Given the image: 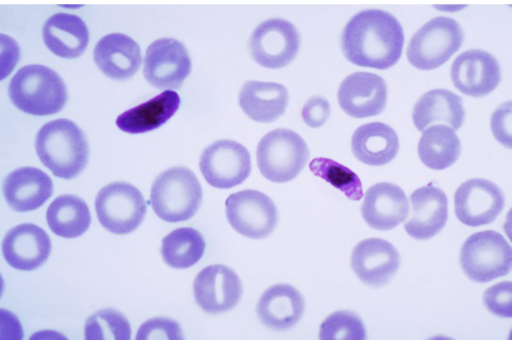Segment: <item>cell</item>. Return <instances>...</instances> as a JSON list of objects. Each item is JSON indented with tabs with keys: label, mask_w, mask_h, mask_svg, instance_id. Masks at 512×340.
I'll return each mask as SVG.
<instances>
[{
	"label": "cell",
	"mask_w": 512,
	"mask_h": 340,
	"mask_svg": "<svg viewBox=\"0 0 512 340\" xmlns=\"http://www.w3.org/2000/svg\"><path fill=\"white\" fill-rule=\"evenodd\" d=\"M341 45L346 60L352 64L388 70L402 57L405 32L391 13L366 10L353 16L345 25Z\"/></svg>",
	"instance_id": "6da1fadb"
},
{
	"label": "cell",
	"mask_w": 512,
	"mask_h": 340,
	"mask_svg": "<svg viewBox=\"0 0 512 340\" xmlns=\"http://www.w3.org/2000/svg\"><path fill=\"white\" fill-rule=\"evenodd\" d=\"M36 154L43 165L60 179H75L84 172L89 161L85 133L70 119L48 122L39 130Z\"/></svg>",
	"instance_id": "7a4b0ae2"
},
{
	"label": "cell",
	"mask_w": 512,
	"mask_h": 340,
	"mask_svg": "<svg viewBox=\"0 0 512 340\" xmlns=\"http://www.w3.org/2000/svg\"><path fill=\"white\" fill-rule=\"evenodd\" d=\"M10 99L25 114L46 117L66 107L68 94L63 78L45 65H27L14 75Z\"/></svg>",
	"instance_id": "3957f363"
},
{
	"label": "cell",
	"mask_w": 512,
	"mask_h": 340,
	"mask_svg": "<svg viewBox=\"0 0 512 340\" xmlns=\"http://www.w3.org/2000/svg\"><path fill=\"white\" fill-rule=\"evenodd\" d=\"M201 202L203 187L193 170L185 166L165 170L151 187L150 204L164 222H186L196 215Z\"/></svg>",
	"instance_id": "277c9868"
},
{
	"label": "cell",
	"mask_w": 512,
	"mask_h": 340,
	"mask_svg": "<svg viewBox=\"0 0 512 340\" xmlns=\"http://www.w3.org/2000/svg\"><path fill=\"white\" fill-rule=\"evenodd\" d=\"M310 158L309 147L298 133L276 129L263 136L256 150L258 168L273 183H288L298 177Z\"/></svg>",
	"instance_id": "5b68a950"
},
{
	"label": "cell",
	"mask_w": 512,
	"mask_h": 340,
	"mask_svg": "<svg viewBox=\"0 0 512 340\" xmlns=\"http://www.w3.org/2000/svg\"><path fill=\"white\" fill-rule=\"evenodd\" d=\"M463 42L464 31L456 20L436 17L413 35L407 59L417 70H436L459 52Z\"/></svg>",
	"instance_id": "8992f818"
},
{
	"label": "cell",
	"mask_w": 512,
	"mask_h": 340,
	"mask_svg": "<svg viewBox=\"0 0 512 340\" xmlns=\"http://www.w3.org/2000/svg\"><path fill=\"white\" fill-rule=\"evenodd\" d=\"M460 264L471 281L485 284L507 276L512 267V249L497 231L472 234L460 252Z\"/></svg>",
	"instance_id": "52a82bcc"
},
{
	"label": "cell",
	"mask_w": 512,
	"mask_h": 340,
	"mask_svg": "<svg viewBox=\"0 0 512 340\" xmlns=\"http://www.w3.org/2000/svg\"><path fill=\"white\" fill-rule=\"evenodd\" d=\"M146 213V200L139 188L132 184L111 183L97 194V219L110 233L117 235L133 233L143 223Z\"/></svg>",
	"instance_id": "ba28073f"
},
{
	"label": "cell",
	"mask_w": 512,
	"mask_h": 340,
	"mask_svg": "<svg viewBox=\"0 0 512 340\" xmlns=\"http://www.w3.org/2000/svg\"><path fill=\"white\" fill-rule=\"evenodd\" d=\"M301 46V36L294 24L283 18L263 21L252 32L248 49L256 64L277 70L295 60Z\"/></svg>",
	"instance_id": "9c48e42d"
},
{
	"label": "cell",
	"mask_w": 512,
	"mask_h": 340,
	"mask_svg": "<svg viewBox=\"0 0 512 340\" xmlns=\"http://www.w3.org/2000/svg\"><path fill=\"white\" fill-rule=\"evenodd\" d=\"M226 216L237 233L252 240L268 238L279 222L276 204L268 195L243 190L226 200Z\"/></svg>",
	"instance_id": "30bf717a"
},
{
	"label": "cell",
	"mask_w": 512,
	"mask_h": 340,
	"mask_svg": "<svg viewBox=\"0 0 512 340\" xmlns=\"http://www.w3.org/2000/svg\"><path fill=\"white\" fill-rule=\"evenodd\" d=\"M200 169L212 187L229 190L240 186L251 175L250 151L237 141H215L201 155Z\"/></svg>",
	"instance_id": "8fae6325"
},
{
	"label": "cell",
	"mask_w": 512,
	"mask_h": 340,
	"mask_svg": "<svg viewBox=\"0 0 512 340\" xmlns=\"http://www.w3.org/2000/svg\"><path fill=\"white\" fill-rule=\"evenodd\" d=\"M191 72L190 54L182 42L162 38L151 43L144 57L143 74L154 88L179 89Z\"/></svg>",
	"instance_id": "7c38bea8"
},
{
	"label": "cell",
	"mask_w": 512,
	"mask_h": 340,
	"mask_svg": "<svg viewBox=\"0 0 512 340\" xmlns=\"http://www.w3.org/2000/svg\"><path fill=\"white\" fill-rule=\"evenodd\" d=\"M506 205L503 190L486 179L461 184L454 195V212L465 226H486L495 222Z\"/></svg>",
	"instance_id": "4fadbf2b"
},
{
	"label": "cell",
	"mask_w": 512,
	"mask_h": 340,
	"mask_svg": "<svg viewBox=\"0 0 512 340\" xmlns=\"http://www.w3.org/2000/svg\"><path fill=\"white\" fill-rule=\"evenodd\" d=\"M193 294L201 310L222 314L239 305L243 285L236 271L223 264L205 267L194 280Z\"/></svg>",
	"instance_id": "5bb4252c"
},
{
	"label": "cell",
	"mask_w": 512,
	"mask_h": 340,
	"mask_svg": "<svg viewBox=\"0 0 512 340\" xmlns=\"http://www.w3.org/2000/svg\"><path fill=\"white\" fill-rule=\"evenodd\" d=\"M387 82L380 75L355 72L341 83L338 103L352 118H369L382 114L387 107Z\"/></svg>",
	"instance_id": "9a60e30c"
},
{
	"label": "cell",
	"mask_w": 512,
	"mask_h": 340,
	"mask_svg": "<svg viewBox=\"0 0 512 340\" xmlns=\"http://www.w3.org/2000/svg\"><path fill=\"white\" fill-rule=\"evenodd\" d=\"M452 81L465 96L477 99L488 96L495 92L501 82L499 61L483 50H468L454 61Z\"/></svg>",
	"instance_id": "2e32d148"
},
{
	"label": "cell",
	"mask_w": 512,
	"mask_h": 340,
	"mask_svg": "<svg viewBox=\"0 0 512 340\" xmlns=\"http://www.w3.org/2000/svg\"><path fill=\"white\" fill-rule=\"evenodd\" d=\"M351 266L363 284L381 288L398 273L400 255L391 242L369 238L359 242L353 249Z\"/></svg>",
	"instance_id": "e0dca14e"
},
{
	"label": "cell",
	"mask_w": 512,
	"mask_h": 340,
	"mask_svg": "<svg viewBox=\"0 0 512 340\" xmlns=\"http://www.w3.org/2000/svg\"><path fill=\"white\" fill-rule=\"evenodd\" d=\"M411 215L405 220L406 233L418 241L434 238L445 229L449 216V201L445 191L428 184L417 188L410 197Z\"/></svg>",
	"instance_id": "ac0fdd59"
},
{
	"label": "cell",
	"mask_w": 512,
	"mask_h": 340,
	"mask_svg": "<svg viewBox=\"0 0 512 340\" xmlns=\"http://www.w3.org/2000/svg\"><path fill=\"white\" fill-rule=\"evenodd\" d=\"M2 248L6 262L14 269L34 271L49 259L52 241L41 227L25 223L7 231Z\"/></svg>",
	"instance_id": "d6986e66"
},
{
	"label": "cell",
	"mask_w": 512,
	"mask_h": 340,
	"mask_svg": "<svg viewBox=\"0 0 512 340\" xmlns=\"http://www.w3.org/2000/svg\"><path fill=\"white\" fill-rule=\"evenodd\" d=\"M410 204L405 191L393 183H378L364 194L362 216L371 229L389 231L405 222Z\"/></svg>",
	"instance_id": "ffe728a7"
},
{
	"label": "cell",
	"mask_w": 512,
	"mask_h": 340,
	"mask_svg": "<svg viewBox=\"0 0 512 340\" xmlns=\"http://www.w3.org/2000/svg\"><path fill=\"white\" fill-rule=\"evenodd\" d=\"M304 313V296L288 284H277L266 289L256 306V314L261 323L274 331L294 328Z\"/></svg>",
	"instance_id": "44dd1931"
},
{
	"label": "cell",
	"mask_w": 512,
	"mask_h": 340,
	"mask_svg": "<svg viewBox=\"0 0 512 340\" xmlns=\"http://www.w3.org/2000/svg\"><path fill=\"white\" fill-rule=\"evenodd\" d=\"M3 194L13 211L32 212L52 197L53 182L41 169L25 166L7 175Z\"/></svg>",
	"instance_id": "7402d4cb"
},
{
	"label": "cell",
	"mask_w": 512,
	"mask_h": 340,
	"mask_svg": "<svg viewBox=\"0 0 512 340\" xmlns=\"http://www.w3.org/2000/svg\"><path fill=\"white\" fill-rule=\"evenodd\" d=\"M95 63L106 77L126 81L139 71L142 52L132 38L124 34H110L97 42Z\"/></svg>",
	"instance_id": "603a6c76"
},
{
	"label": "cell",
	"mask_w": 512,
	"mask_h": 340,
	"mask_svg": "<svg viewBox=\"0 0 512 340\" xmlns=\"http://www.w3.org/2000/svg\"><path fill=\"white\" fill-rule=\"evenodd\" d=\"M43 41L48 49L61 59H78L89 45L88 25L81 17L57 13L43 25Z\"/></svg>",
	"instance_id": "cb8c5ba5"
},
{
	"label": "cell",
	"mask_w": 512,
	"mask_h": 340,
	"mask_svg": "<svg viewBox=\"0 0 512 340\" xmlns=\"http://www.w3.org/2000/svg\"><path fill=\"white\" fill-rule=\"evenodd\" d=\"M239 101L241 110L252 121L270 124L283 117L290 96L286 86L280 83L248 81L241 88Z\"/></svg>",
	"instance_id": "d4e9b609"
},
{
	"label": "cell",
	"mask_w": 512,
	"mask_h": 340,
	"mask_svg": "<svg viewBox=\"0 0 512 340\" xmlns=\"http://www.w3.org/2000/svg\"><path fill=\"white\" fill-rule=\"evenodd\" d=\"M413 121L420 132L436 124L459 130L465 121L463 97L450 90H431L418 99L414 106Z\"/></svg>",
	"instance_id": "484cf974"
},
{
	"label": "cell",
	"mask_w": 512,
	"mask_h": 340,
	"mask_svg": "<svg viewBox=\"0 0 512 340\" xmlns=\"http://www.w3.org/2000/svg\"><path fill=\"white\" fill-rule=\"evenodd\" d=\"M399 137L387 124L373 122L356 129L352 136V153L362 164L387 165L399 153Z\"/></svg>",
	"instance_id": "4316f807"
},
{
	"label": "cell",
	"mask_w": 512,
	"mask_h": 340,
	"mask_svg": "<svg viewBox=\"0 0 512 340\" xmlns=\"http://www.w3.org/2000/svg\"><path fill=\"white\" fill-rule=\"evenodd\" d=\"M180 108V96L173 90L161 93L117 118V126L129 135H142L161 128Z\"/></svg>",
	"instance_id": "83f0119b"
},
{
	"label": "cell",
	"mask_w": 512,
	"mask_h": 340,
	"mask_svg": "<svg viewBox=\"0 0 512 340\" xmlns=\"http://www.w3.org/2000/svg\"><path fill=\"white\" fill-rule=\"evenodd\" d=\"M461 155V141L456 130L445 125L425 129L418 143V157L427 168L445 170Z\"/></svg>",
	"instance_id": "f1b7e54d"
},
{
	"label": "cell",
	"mask_w": 512,
	"mask_h": 340,
	"mask_svg": "<svg viewBox=\"0 0 512 340\" xmlns=\"http://www.w3.org/2000/svg\"><path fill=\"white\" fill-rule=\"evenodd\" d=\"M92 223L89 206L77 195H60L48 209V224L54 234L63 238H78Z\"/></svg>",
	"instance_id": "f546056e"
},
{
	"label": "cell",
	"mask_w": 512,
	"mask_h": 340,
	"mask_svg": "<svg viewBox=\"0 0 512 340\" xmlns=\"http://www.w3.org/2000/svg\"><path fill=\"white\" fill-rule=\"evenodd\" d=\"M205 238L200 231L182 227L162 240L161 255L172 269H190L203 259Z\"/></svg>",
	"instance_id": "4dcf8cb0"
},
{
	"label": "cell",
	"mask_w": 512,
	"mask_h": 340,
	"mask_svg": "<svg viewBox=\"0 0 512 340\" xmlns=\"http://www.w3.org/2000/svg\"><path fill=\"white\" fill-rule=\"evenodd\" d=\"M310 172L340 190L351 201L363 198L362 180L353 170L330 158H315L309 165Z\"/></svg>",
	"instance_id": "1f68e13d"
},
{
	"label": "cell",
	"mask_w": 512,
	"mask_h": 340,
	"mask_svg": "<svg viewBox=\"0 0 512 340\" xmlns=\"http://www.w3.org/2000/svg\"><path fill=\"white\" fill-rule=\"evenodd\" d=\"M88 340H129L132 338L131 323L121 311L99 310L85 324Z\"/></svg>",
	"instance_id": "d6a6232c"
},
{
	"label": "cell",
	"mask_w": 512,
	"mask_h": 340,
	"mask_svg": "<svg viewBox=\"0 0 512 340\" xmlns=\"http://www.w3.org/2000/svg\"><path fill=\"white\" fill-rule=\"evenodd\" d=\"M322 340H364L367 338L362 318L353 311H335L320 327Z\"/></svg>",
	"instance_id": "836d02e7"
},
{
	"label": "cell",
	"mask_w": 512,
	"mask_h": 340,
	"mask_svg": "<svg viewBox=\"0 0 512 340\" xmlns=\"http://www.w3.org/2000/svg\"><path fill=\"white\" fill-rule=\"evenodd\" d=\"M182 327L172 318L157 317L146 321L137 332V340H182Z\"/></svg>",
	"instance_id": "e575fe53"
},
{
	"label": "cell",
	"mask_w": 512,
	"mask_h": 340,
	"mask_svg": "<svg viewBox=\"0 0 512 340\" xmlns=\"http://www.w3.org/2000/svg\"><path fill=\"white\" fill-rule=\"evenodd\" d=\"M483 305L497 317H512V282L504 281L486 289Z\"/></svg>",
	"instance_id": "d590c367"
},
{
	"label": "cell",
	"mask_w": 512,
	"mask_h": 340,
	"mask_svg": "<svg viewBox=\"0 0 512 340\" xmlns=\"http://www.w3.org/2000/svg\"><path fill=\"white\" fill-rule=\"evenodd\" d=\"M331 115V106L326 97H310L302 108V119L309 128H322Z\"/></svg>",
	"instance_id": "8d00e7d4"
},
{
	"label": "cell",
	"mask_w": 512,
	"mask_h": 340,
	"mask_svg": "<svg viewBox=\"0 0 512 340\" xmlns=\"http://www.w3.org/2000/svg\"><path fill=\"white\" fill-rule=\"evenodd\" d=\"M511 103L507 101L495 111L492 117V130L497 141L507 148L512 147L511 137Z\"/></svg>",
	"instance_id": "74e56055"
}]
</instances>
